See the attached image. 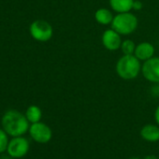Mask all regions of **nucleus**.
<instances>
[{"instance_id": "1a4fd4ad", "label": "nucleus", "mask_w": 159, "mask_h": 159, "mask_svg": "<svg viewBox=\"0 0 159 159\" xmlns=\"http://www.w3.org/2000/svg\"><path fill=\"white\" fill-rule=\"evenodd\" d=\"M154 52H155L154 46L152 43L148 42V41H143V42H140V43L137 44L134 55L139 61L144 62V61L153 57Z\"/></svg>"}, {"instance_id": "2eb2a0df", "label": "nucleus", "mask_w": 159, "mask_h": 159, "mask_svg": "<svg viewBox=\"0 0 159 159\" xmlns=\"http://www.w3.org/2000/svg\"><path fill=\"white\" fill-rule=\"evenodd\" d=\"M9 139H8V134L4 129L0 128V153L4 152L8 149L9 145Z\"/></svg>"}, {"instance_id": "20e7f679", "label": "nucleus", "mask_w": 159, "mask_h": 159, "mask_svg": "<svg viewBox=\"0 0 159 159\" xmlns=\"http://www.w3.org/2000/svg\"><path fill=\"white\" fill-rule=\"evenodd\" d=\"M31 37L39 42H47L53 36V28L50 23L44 20L34 21L29 27Z\"/></svg>"}, {"instance_id": "f257e3e1", "label": "nucleus", "mask_w": 159, "mask_h": 159, "mask_svg": "<svg viewBox=\"0 0 159 159\" xmlns=\"http://www.w3.org/2000/svg\"><path fill=\"white\" fill-rule=\"evenodd\" d=\"M2 127L6 133L11 137H20L29 130V121L25 114L16 111L10 110L6 111L1 120Z\"/></svg>"}, {"instance_id": "dca6fc26", "label": "nucleus", "mask_w": 159, "mask_h": 159, "mask_svg": "<svg viewBox=\"0 0 159 159\" xmlns=\"http://www.w3.org/2000/svg\"><path fill=\"white\" fill-rule=\"evenodd\" d=\"M143 8V3L140 1V0H134V3H133V10L136 11H140Z\"/></svg>"}, {"instance_id": "9b49d317", "label": "nucleus", "mask_w": 159, "mask_h": 159, "mask_svg": "<svg viewBox=\"0 0 159 159\" xmlns=\"http://www.w3.org/2000/svg\"><path fill=\"white\" fill-rule=\"evenodd\" d=\"M134 0H109L111 9L116 13L129 12L133 10Z\"/></svg>"}, {"instance_id": "f8f14e48", "label": "nucleus", "mask_w": 159, "mask_h": 159, "mask_svg": "<svg viewBox=\"0 0 159 159\" xmlns=\"http://www.w3.org/2000/svg\"><path fill=\"white\" fill-rule=\"evenodd\" d=\"M95 20L101 25H110L112 23L114 15L112 11L106 8H100L95 12Z\"/></svg>"}, {"instance_id": "9d476101", "label": "nucleus", "mask_w": 159, "mask_h": 159, "mask_svg": "<svg viewBox=\"0 0 159 159\" xmlns=\"http://www.w3.org/2000/svg\"><path fill=\"white\" fill-rule=\"evenodd\" d=\"M140 136L149 142H156L159 140V125L148 124L140 130Z\"/></svg>"}, {"instance_id": "a211bd4d", "label": "nucleus", "mask_w": 159, "mask_h": 159, "mask_svg": "<svg viewBox=\"0 0 159 159\" xmlns=\"http://www.w3.org/2000/svg\"><path fill=\"white\" fill-rule=\"evenodd\" d=\"M154 120H155V123L159 125V105L155 109V111H154Z\"/></svg>"}, {"instance_id": "4468645a", "label": "nucleus", "mask_w": 159, "mask_h": 159, "mask_svg": "<svg viewBox=\"0 0 159 159\" xmlns=\"http://www.w3.org/2000/svg\"><path fill=\"white\" fill-rule=\"evenodd\" d=\"M136 46H137L136 43L132 39H125V40L122 41L120 49H121L123 54L130 55V54H134Z\"/></svg>"}, {"instance_id": "6e6552de", "label": "nucleus", "mask_w": 159, "mask_h": 159, "mask_svg": "<svg viewBox=\"0 0 159 159\" xmlns=\"http://www.w3.org/2000/svg\"><path fill=\"white\" fill-rule=\"evenodd\" d=\"M121 37L122 36L118 32H116L114 29L109 28L105 30L102 34V37H101L102 45L108 51H111V52L117 51L121 48V44L123 41Z\"/></svg>"}, {"instance_id": "f03ea898", "label": "nucleus", "mask_w": 159, "mask_h": 159, "mask_svg": "<svg viewBox=\"0 0 159 159\" xmlns=\"http://www.w3.org/2000/svg\"><path fill=\"white\" fill-rule=\"evenodd\" d=\"M141 61L134 54H123L116 62L115 70L117 75L125 81L136 79L141 72Z\"/></svg>"}, {"instance_id": "f3484780", "label": "nucleus", "mask_w": 159, "mask_h": 159, "mask_svg": "<svg viewBox=\"0 0 159 159\" xmlns=\"http://www.w3.org/2000/svg\"><path fill=\"white\" fill-rule=\"evenodd\" d=\"M159 84H156L155 86L152 88V95L154 97H159Z\"/></svg>"}, {"instance_id": "6ab92c4d", "label": "nucleus", "mask_w": 159, "mask_h": 159, "mask_svg": "<svg viewBox=\"0 0 159 159\" xmlns=\"http://www.w3.org/2000/svg\"><path fill=\"white\" fill-rule=\"evenodd\" d=\"M133 159H138V158H133Z\"/></svg>"}, {"instance_id": "7ed1b4c3", "label": "nucleus", "mask_w": 159, "mask_h": 159, "mask_svg": "<svg viewBox=\"0 0 159 159\" xmlns=\"http://www.w3.org/2000/svg\"><path fill=\"white\" fill-rule=\"evenodd\" d=\"M138 25V18L135 16V14L129 11L117 13L116 15H114L111 26L121 36H128L133 34L137 30Z\"/></svg>"}, {"instance_id": "39448f33", "label": "nucleus", "mask_w": 159, "mask_h": 159, "mask_svg": "<svg viewBox=\"0 0 159 159\" xmlns=\"http://www.w3.org/2000/svg\"><path fill=\"white\" fill-rule=\"evenodd\" d=\"M141 74L146 81L159 84V57H152L141 65Z\"/></svg>"}, {"instance_id": "423d86ee", "label": "nucleus", "mask_w": 159, "mask_h": 159, "mask_svg": "<svg viewBox=\"0 0 159 159\" xmlns=\"http://www.w3.org/2000/svg\"><path fill=\"white\" fill-rule=\"evenodd\" d=\"M29 134L31 138L39 143H47L52 137V129L41 122L32 124L29 127Z\"/></svg>"}, {"instance_id": "ddd939ff", "label": "nucleus", "mask_w": 159, "mask_h": 159, "mask_svg": "<svg viewBox=\"0 0 159 159\" xmlns=\"http://www.w3.org/2000/svg\"><path fill=\"white\" fill-rule=\"evenodd\" d=\"M25 116L29 123L35 124L38 122H40V119L42 117V111L39 107L36 105H31L27 108L25 111Z\"/></svg>"}, {"instance_id": "0eeeda50", "label": "nucleus", "mask_w": 159, "mask_h": 159, "mask_svg": "<svg viewBox=\"0 0 159 159\" xmlns=\"http://www.w3.org/2000/svg\"><path fill=\"white\" fill-rule=\"evenodd\" d=\"M7 151L11 157H24L29 151V142L25 138L22 136L13 137V139L9 142Z\"/></svg>"}]
</instances>
